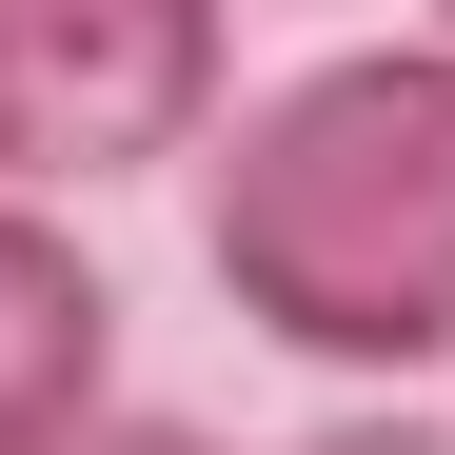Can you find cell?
<instances>
[{
  "label": "cell",
  "mask_w": 455,
  "mask_h": 455,
  "mask_svg": "<svg viewBox=\"0 0 455 455\" xmlns=\"http://www.w3.org/2000/svg\"><path fill=\"white\" fill-rule=\"evenodd\" d=\"M198 258L297 376H455V40H337L198 139Z\"/></svg>",
  "instance_id": "6da1fadb"
},
{
  "label": "cell",
  "mask_w": 455,
  "mask_h": 455,
  "mask_svg": "<svg viewBox=\"0 0 455 455\" xmlns=\"http://www.w3.org/2000/svg\"><path fill=\"white\" fill-rule=\"evenodd\" d=\"M238 119V0H0V179L119 198Z\"/></svg>",
  "instance_id": "7a4b0ae2"
},
{
  "label": "cell",
  "mask_w": 455,
  "mask_h": 455,
  "mask_svg": "<svg viewBox=\"0 0 455 455\" xmlns=\"http://www.w3.org/2000/svg\"><path fill=\"white\" fill-rule=\"evenodd\" d=\"M100 396H119V277L60 238V198L0 179V455H40Z\"/></svg>",
  "instance_id": "3957f363"
},
{
  "label": "cell",
  "mask_w": 455,
  "mask_h": 455,
  "mask_svg": "<svg viewBox=\"0 0 455 455\" xmlns=\"http://www.w3.org/2000/svg\"><path fill=\"white\" fill-rule=\"evenodd\" d=\"M40 455H238L218 416H139V396H100V416H60Z\"/></svg>",
  "instance_id": "277c9868"
},
{
  "label": "cell",
  "mask_w": 455,
  "mask_h": 455,
  "mask_svg": "<svg viewBox=\"0 0 455 455\" xmlns=\"http://www.w3.org/2000/svg\"><path fill=\"white\" fill-rule=\"evenodd\" d=\"M297 455H455V416H416V396H356V416H317Z\"/></svg>",
  "instance_id": "5b68a950"
},
{
  "label": "cell",
  "mask_w": 455,
  "mask_h": 455,
  "mask_svg": "<svg viewBox=\"0 0 455 455\" xmlns=\"http://www.w3.org/2000/svg\"><path fill=\"white\" fill-rule=\"evenodd\" d=\"M435 40H455V0H435Z\"/></svg>",
  "instance_id": "8992f818"
}]
</instances>
